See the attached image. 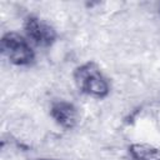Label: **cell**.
Segmentation results:
<instances>
[{
    "instance_id": "1",
    "label": "cell",
    "mask_w": 160,
    "mask_h": 160,
    "mask_svg": "<svg viewBox=\"0 0 160 160\" xmlns=\"http://www.w3.org/2000/svg\"><path fill=\"white\" fill-rule=\"evenodd\" d=\"M74 80L81 92L96 99L108 96L110 91L108 79L101 72L100 68L92 61L78 66L74 71Z\"/></svg>"
},
{
    "instance_id": "2",
    "label": "cell",
    "mask_w": 160,
    "mask_h": 160,
    "mask_svg": "<svg viewBox=\"0 0 160 160\" xmlns=\"http://www.w3.org/2000/svg\"><path fill=\"white\" fill-rule=\"evenodd\" d=\"M1 51L10 62L19 66L30 65L35 59L34 50L28 40L12 31L4 34L1 38Z\"/></svg>"
},
{
    "instance_id": "3",
    "label": "cell",
    "mask_w": 160,
    "mask_h": 160,
    "mask_svg": "<svg viewBox=\"0 0 160 160\" xmlns=\"http://www.w3.org/2000/svg\"><path fill=\"white\" fill-rule=\"evenodd\" d=\"M24 29L28 38L38 46H50L56 39L55 29L38 16L30 15L25 19Z\"/></svg>"
},
{
    "instance_id": "4",
    "label": "cell",
    "mask_w": 160,
    "mask_h": 160,
    "mask_svg": "<svg viewBox=\"0 0 160 160\" xmlns=\"http://www.w3.org/2000/svg\"><path fill=\"white\" fill-rule=\"evenodd\" d=\"M50 114L52 119L64 129H72L78 122V110L75 105L69 101H55L51 105Z\"/></svg>"
},
{
    "instance_id": "5",
    "label": "cell",
    "mask_w": 160,
    "mask_h": 160,
    "mask_svg": "<svg viewBox=\"0 0 160 160\" xmlns=\"http://www.w3.org/2000/svg\"><path fill=\"white\" fill-rule=\"evenodd\" d=\"M129 152L134 160H160V149L150 144H132L129 146Z\"/></svg>"
},
{
    "instance_id": "6",
    "label": "cell",
    "mask_w": 160,
    "mask_h": 160,
    "mask_svg": "<svg viewBox=\"0 0 160 160\" xmlns=\"http://www.w3.org/2000/svg\"><path fill=\"white\" fill-rule=\"evenodd\" d=\"M41 160H55V159H41Z\"/></svg>"
}]
</instances>
